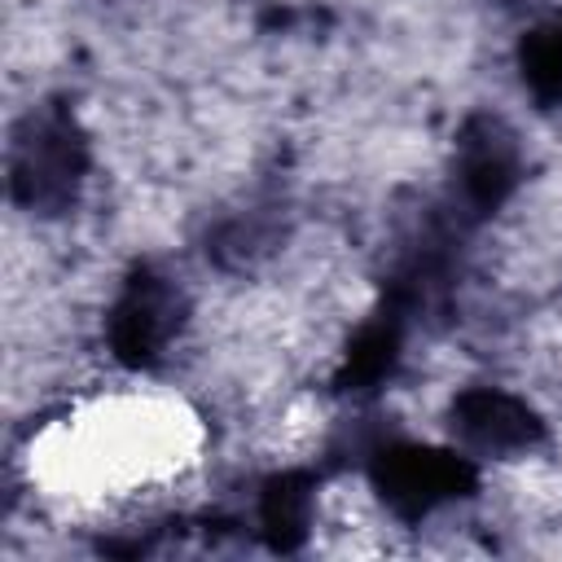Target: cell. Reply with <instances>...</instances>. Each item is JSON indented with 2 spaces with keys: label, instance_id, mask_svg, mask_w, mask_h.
I'll return each mask as SVG.
<instances>
[{
  "label": "cell",
  "instance_id": "6da1fadb",
  "mask_svg": "<svg viewBox=\"0 0 562 562\" xmlns=\"http://www.w3.org/2000/svg\"><path fill=\"white\" fill-rule=\"evenodd\" d=\"M88 180V136L66 101L31 105L9 140V193L31 215H66Z\"/></svg>",
  "mask_w": 562,
  "mask_h": 562
},
{
  "label": "cell",
  "instance_id": "7a4b0ae2",
  "mask_svg": "<svg viewBox=\"0 0 562 562\" xmlns=\"http://www.w3.org/2000/svg\"><path fill=\"white\" fill-rule=\"evenodd\" d=\"M369 483H373V492L382 496V505L395 518L422 522L439 505L470 496L479 487V465H474L470 452H457V448H430V443L391 439V443L373 448Z\"/></svg>",
  "mask_w": 562,
  "mask_h": 562
},
{
  "label": "cell",
  "instance_id": "3957f363",
  "mask_svg": "<svg viewBox=\"0 0 562 562\" xmlns=\"http://www.w3.org/2000/svg\"><path fill=\"white\" fill-rule=\"evenodd\" d=\"M184 290L176 285V277H167L154 263H136L105 316V342L114 351L119 364L127 369H154L162 364L167 347L176 342L180 325H184Z\"/></svg>",
  "mask_w": 562,
  "mask_h": 562
},
{
  "label": "cell",
  "instance_id": "277c9868",
  "mask_svg": "<svg viewBox=\"0 0 562 562\" xmlns=\"http://www.w3.org/2000/svg\"><path fill=\"white\" fill-rule=\"evenodd\" d=\"M522 176V154L514 132L496 114H474L465 119L452 154V193H448V215L465 228L487 220Z\"/></svg>",
  "mask_w": 562,
  "mask_h": 562
},
{
  "label": "cell",
  "instance_id": "5b68a950",
  "mask_svg": "<svg viewBox=\"0 0 562 562\" xmlns=\"http://www.w3.org/2000/svg\"><path fill=\"white\" fill-rule=\"evenodd\" d=\"M448 430L461 452L470 457H522L544 443V422L540 413L501 391V386H465L448 404Z\"/></svg>",
  "mask_w": 562,
  "mask_h": 562
},
{
  "label": "cell",
  "instance_id": "8992f818",
  "mask_svg": "<svg viewBox=\"0 0 562 562\" xmlns=\"http://www.w3.org/2000/svg\"><path fill=\"white\" fill-rule=\"evenodd\" d=\"M408 312L391 299H382V307L356 329V338L347 342V356L338 364L334 386L338 391H373L378 382H386L400 364L404 351V329H408Z\"/></svg>",
  "mask_w": 562,
  "mask_h": 562
},
{
  "label": "cell",
  "instance_id": "52a82bcc",
  "mask_svg": "<svg viewBox=\"0 0 562 562\" xmlns=\"http://www.w3.org/2000/svg\"><path fill=\"white\" fill-rule=\"evenodd\" d=\"M312 501H316L312 470H281L259 487V531L277 553H290L307 540Z\"/></svg>",
  "mask_w": 562,
  "mask_h": 562
},
{
  "label": "cell",
  "instance_id": "ba28073f",
  "mask_svg": "<svg viewBox=\"0 0 562 562\" xmlns=\"http://www.w3.org/2000/svg\"><path fill=\"white\" fill-rule=\"evenodd\" d=\"M518 79L544 110L562 105V13L536 22L518 40Z\"/></svg>",
  "mask_w": 562,
  "mask_h": 562
}]
</instances>
